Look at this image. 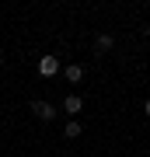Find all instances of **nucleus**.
<instances>
[{
	"instance_id": "obj_1",
	"label": "nucleus",
	"mask_w": 150,
	"mask_h": 157,
	"mask_svg": "<svg viewBox=\"0 0 150 157\" xmlns=\"http://www.w3.org/2000/svg\"><path fill=\"white\" fill-rule=\"evenodd\" d=\"M39 73L42 77H56L60 73V56H42L39 59Z\"/></svg>"
},
{
	"instance_id": "obj_2",
	"label": "nucleus",
	"mask_w": 150,
	"mask_h": 157,
	"mask_svg": "<svg viewBox=\"0 0 150 157\" xmlns=\"http://www.w3.org/2000/svg\"><path fill=\"white\" fill-rule=\"evenodd\" d=\"M32 112L39 115L42 122H52V119H56V108L49 105V101H32Z\"/></svg>"
},
{
	"instance_id": "obj_3",
	"label": "nucleus",
	"mask_w": 150,
	"mask_h": 157,
	"mask_svg": "<svg viewBox=\"0 0 150 157\" xmlns=\"http://www.w3.org/2000/svg\"><path fill=\"white\" fill-rule=\"evenodd\" d=\"M80 108H84V98L80 94H67V98H63V112H67V115H77Z\"/></svg>"
},
{
	"instance_id": "obj_4",
	"label": "nucleus",
	"mask_w": 150,
	"mask_h": 157,
	"mask_svg": "<svg viewBox=\"0 0 150 157\" xmlns=\"http://www.w3.org/2000/svg\"><path fill=\"white\" fill-rule=\"evenodd\" d=\"M63 73H67V80H70V84H77V80L84 77V67H80V63H73V67H67Z\"/></svg>"
},
{
	"instance_id": "obj_5",
	"label": "nucleus",
	"mask_w": 150,
	"mask_h": 157,
	"mask_svg": "<svg viewBox=\"0 0 150 157\" xmlns=\"http://www.w3.org/2000/svg\"><path fill=\"white\" fill-rule=\"evenodd\" d=\"M63 133H67V140H77V136H80V122H67Z\"/></svg>"
},
{
	"instance_id": "obj_6",
	"label": "nucleus",
	"mask_w": 150,
	"mask_h": 157,
	"mask_svg": "<svg viewBox=\"0 0 150 157\" xmlns=\"http://www.w3.org/2000/svg\"><path fill=\"white\" fill-rule=\"evenodd\" d=\"M98 52H105V49H112V35H98Z\"/></svg>"
},
{
	"instance_id": "obj_7",
	"label": "nucleus",
	"mask_w": 150,
	"mask_h": 157,
	"mask_svg": "<svg viewBox=\"0 0 150 157\" xmlns=\"http://www.w3.org/2000/svg\"><path fill=\"white\" fill-rule=\"evenodd\" d=\"M143 112H147V115H150V101H147V105H143Z\"/></svg>"
},
{
	"instance_id": "obj_8",
	"label": "nucleus",
	"mask_w": 150,
	"mask_h": 157,
	"mask_svg": "<svg viewBox=\"0 0 150 157\" xmlns=\"http://www.w3.org/2000/svg\"><path fill=\"white\" fill-rule=\"evenodd\" d=\"M147 35H150V28H147Z\"/></svg>"
}]
</instances>
